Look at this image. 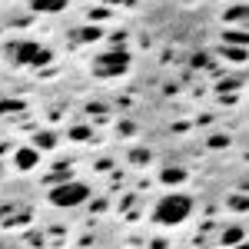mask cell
<instances>
[{
	"instance_id": "1",
	"label": "cell",
	"mask_w": 249,
	"mask_h": 249,
	"mask_svg": "<svg viewBox=\"0 0 249 249\" xmlns=\"http://www.w3.org/2000/svg\"><path fill=\"white\" fill-rule=\"evenodd\" d=\"M193 213V199L186 193H170V196H163L160 203H156L153 210V219L160 226H179V223H186Z\"/></svg>"
},
{
	"instance_id": "2",
	"label": "cell",
	"mask_w": 249,
	"mask_h": 249,
	"mask_svg": "<svg viewBox=\"0 0 249 249\" xmlns=\"http://www.w3.org/2000/svg\"><path fill=\"white\" fill-rule=\"evenodd\" d=\"M7 57L17 67H43V63H50V50L40 47L37 40H17L7 47Z\"/></svg>"
},
{
	"instance_id": "3",
	"label": "cell",
	"mask_w": 249,
	"mask_h": 249,
	"mask_svg": "<svg viewBox=\"0 0 249 249\" xmlns=\"http://www.w3.org/2000/svg\"><path fill=\"white\" fill-rule=\"evenodd\" d=\"M90 199V186L87 183H77V179H67V183H57L50 190V203L60 206V210H70V206H80Z\"/></svg>"
},
{
	"instance_id": "4",
	"label": "cell",
	"mask_w": 249,
	"mask_h": 249,
	"mask_svg": "<svg viewBox=\"0 0 249 249\" xmlns=\"http://www.w3.org/2000/svg\"><path fill=\"white\" fill-rule=\"evenodd\" d=\"M130 70V53L126 50H107V53H100V57L93 60V73L103 80L110 77H123Z\"/></svg>"
},
{
	"instance_id": "5",
	"label": "cell",
	"mask_w": 249,
	"mask_h": 249,
	"mask_svg": "<svg viewBox=\"0 0 249 249\" xmlns=\"http://www.w3.org/2000/svg\"><path fill=\"white\" fill-rule=\"evenodd\" d=\"M37 150H34V146H23V150H17V153H14V166H17V170H34V166H37Z\"/></svg>"
},
{
	"instance_id": "6",
	"label": "cell",
	"mask_w": 249,
	"mask_h": 249,
	"mask_svg": "<svg viewBox=\"0 0 249 249\" xmlns=\"http://www.w3.org/2000/svg\"><path fill=\"white\" fill-rule=\"evenodd\" d=\"M63 7H67V0H30L34 14H60Z\"/></svg>"
},
{
	"instance_id": "7",
	"label": "cell",
	"mask_w": 249,
	"mask_h": 249,
	"mask_svg": "<svg viewBox=\"0 0 249 249\" xmlns=\"http://www.w3.org/2000/svg\"><path fill=\"white\" fill-rule=\"evenodd\" d=\"M186 179V170H179V166H170V170H163V183H183Z\"/></svg>"
},
{
	"instance_id": "8",
	"label": "cell",
	"mask_w": 249,
	"mask_h": 249,
	"mask_svg": "<svg viewBox=\"0 0 249 249\" xmlns=\"http://www.w3.org/2000/svg\"><path fill=\"white\" fill-rule=\"evenodd\" d=\"M34 143H37V150H53V146H57V136L53 133H37Z\"/></svg>"
},
{
	"instance_id": "9",
	"label": "cell",
	"mask_w": 249,
	"mask_h": 249,
	"mask_svg": "<svg viewBox=\"0 0 249 249\" xmlns=\"http://www.w3.org/2000/svg\"><path fill=\"white\" fill-rule=\"evenodd\" d=\"M77 37L80 40H100V37H103V30H100V27H83Z\"/></svg>"
},
{
	"instance_id": "10",
	"label": "cell",
	"mask_w": 249,
	"mask_h": 249,
	"mask_svg": "<svg viewBox=\"0 0 249 249\" xmlns=\"http://www.w3.org/2000/svg\"><path fill=\"white\" fill-rule=\"evenodd\" d=\"M230 43H236V47H246V34L243 30H232V34H226V47Z\"/></svg>"
},
{
	"instance_id": "11",
	"label": "cell",
	"mask_w": 249,
	"mask_h": 249,
	"mask_svg": "<svg viewBox=\"0 0 249 249\" xmlns=\"http://www.w3.org/2000/svg\"><path fill=\"white\" fill-rule=\"evenodd\" d=\"M223 53H226L230 60H246V50H243V47H226Z\"/></svg>"
},
{
	"instance_id": "12",
	"label": "cell",
	"mask_w": 249,
	"mask_h": 249,
	"mask_svg": "<svg viewBox=\"0 0 249 249\" xmlns=\"http://www.w3.org/2000/svg\"><path fill=\"white\" fill-rule=\"evenodd\" d=\"M239 239H243V230H239V226L226 230V236H223V243H239Z\"/></svg>"
},
{
	"instance_id": "13",
	"label": "cell",
	"mask_w": 249,
	"mask_h": 249,
	"mask_svg": "<svg viewBox=\"0 0 249 249\" xmlns=\"http://www.w3.org/2000/svg\"><path fill=\"white\" fill-rule=\"evenodd\" d=\"M246 17V7H232L230 14H226V20H243Z\"/></svg>"
},
{
	"instance_id": "14",
	"label": "cell",
	"mask_w": 249,
	"mask_h": 249,
	"mask_svg": "<svg viewBox=\"0 0 249 249\" xmlns=\"http://www.w3.org/2000/svg\"><path fill=\"white\" fill-rule=\"evenodd\" d=\"M193 67H210V53H196L193 57Z\"/></svg>"
},
{
	"instance_id": "15",
	"label": "cell",
	"mask_w": 249,
	"mask_h": 249,
	"mask_svg": "<svg viewBox=\"0 0 249 249\" xmlns=\"http://www.w3.org/2000/svg\"><path fill=\"white\" fill-rule=\"evenodd\" d=\"M70 136H73V140H87L90 130H87V126H77V130H70Z\"/></svg>"
},
{
	"instance_id": "16",
	"label": "cell",
	"mask_w": 249,
	"mask_h": 249,
	"mask_svg": "<svg viewBox=\"0 0 249 249\" xmlns=\"http://www.w3.org/2000/svg\"><path fill=\"white\" fill-rule=\"evenodd\" d=\"M10 110H20L17 100H10V103H0V113H10Z\"/></svg>"
},
{
	"instance_id": "17",
	"label": "cell",
	"mask_w": 249,
	"mask_h": 249,
	"mask_svg": "<svg viewBox=\"0 0 249 249\" xmlns=\"http://www.w3.org/2000/svg\"><path fill=\"white\" fill-rule=\"evenodd\" d=\"M232 87H239V80H223L219 83V90H232Z\"/></svg>"
},
{
	"instance_id": "18",
	"label": "cell",
	"mask_w": 249,
	"mask_h": 249,
	"mask_svg": "<svg viewBox=\"0 0 249 249\" xmlns=\"http://www.w3.org/2000/svg\"><path fill=\"white\" fill-rule=\"evenodd\" d=\"M236 249H246V246H236Z\"/></svg>"
}]
</instances>
